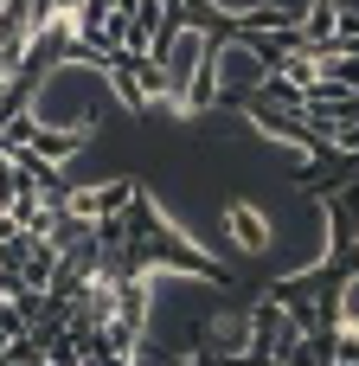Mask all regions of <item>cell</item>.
Here are the masks:
<instances>
[{"instance_id": "obj_1", "label": "cell", "mask_w": 359, "mask_h": 366, "mask_svg": "<svg viewBox=\"0 0 359 366\" xmlns=\"http://www.w3.org/2000/svg\"><path fill=\"white\" fill-rule=\"evenodd\" d=\"M225 232H231V251H238V257H257V264H263V257L276 251V225H270V212H257L251 199H231V206H225Z\"/></svg>"}]
</instances>
